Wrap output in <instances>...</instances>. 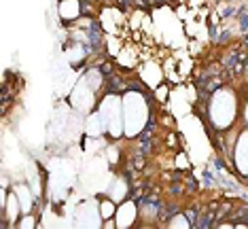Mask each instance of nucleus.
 <instances>
[{
    "mask_svg": "<svg viewBox=\"0 0 248 229\" xmlns=\"http://www.w3.org/2000/svg\"><path fill=\"white\" fill-rule=\"evenodd\" d=\"M123 123H125L127 136H134L144 127L146 121V102L140 93H127L125 102H123Z\"/></svg>",
    "mask_w": 248,
    "mask_h": 229,
    "instance_id": "1",
    "label": "nucleus"
},
{
    "mask_svg": "<svg viewBox=\"0 0 248 229\" xmlns=\"http://www.w3.org/2000/svg\"><path fill=\"white\" fill-rule=\"evenodd\" d=\"M235 117V98L231 92H218L212 102V121L218 127H227Z\"/></svg>",
    "mask_w": 248,
    "mask_h": 229,
    "instance_id": "2",
    "label": "nucleus"
},
{
    "mask_svg": "<svg viewBox=\"0 0 248 229\" xmlns=\"http://www.w3.org/2000/svg\"><path fill=\"white\" fill-rule=\"evenodd\" d=\"M100 115L104 117V121H106V125H108V130L112 136H119L121 134V123H123V119H121V102H119V98H106L102 106H100Z\"/></svg>",
    "mask_w": 248,
    "mask_h": 229,
    "instance_id": "3",
    "label": "nucleus"
},
{
    "mask_svg": "<svg viewBox=\"0 0 248 229\" xmlns=\"http://www.w3.org/2000/svg\"><path fill=\"white\" fill-rule=\"evenodd\" d=\"M72 100H75V106L78 110H89L93 104V89L87 87V81H81L78 87L72 93Z\"/></svg>",
    "mask_w": 248,
    "mask_h": 229,
    "instance_id": "4",
    "label": "nucleus"
},
{
    "mask_svg": "<svg viewBox=\"0 0 248 229\" xmlns=\"http://www.w3.org/2000/svg\"><path fill=\"white\" fill-rule=\"evenodd\" d=\"M235 164H238L242 174H248V132L240 138L238 151H235Z\"/></svg>",
    "mask_w": 248,
    "mask_h": 229,
    "instance_id": "5",
    "label": "nucleus"
},
{
    "mask_svg": "<svg viewBox=\"0 0 248 229\" xmlns=\"http://www.w3.org/2000/svg\"><path fill=\"white\" fill-rule=\"evenodd\" d=\"M134 216H136V206L132 202L123 204L119 210H117V227H129L134 223Z\"/></svg>",
    "mask_w": 248,
    "mask_h": 229,
    "instance_id": "6",
    "label": "nucleus"
},
{
    "mask_svg": "<svg viewBox=\"0 0 248 229\" xmlns=\"http://www.w3.org/2000/svg\"><path fill=\"white\" fill-rule=\"evenodd\" d=\"M4 210H7L9 221H11V223H15V219L19 216V198H17V193H11V195H9Z\"/></svg>",
    "mask_w": 248,
    "mask_h": 229,
    "instance_id": "7",
    "label": "nucleus"
},
{
    "mask_svg": "<svg viewBox=\"0 0 248 229\" xmlns=\"http://www.w3.org/2000/svg\"><path fill=\"white\" fill-rule=\"evenodd\" d=\"M60 13L64 19H75L78 15V2L77 0H64L60 7Z\"/></svg>",
    "mask_w": 248,
    "mask_h": 229,
    "instance_id": "8",
    "label": "nucleus"
},
{
    "mask_svg": "<svg viewBox=\"0 0 248 229\" xmlns=\"http://www.w3.org/2000/svg\"><path fill=\"white\" fill-rule=\"evenodd\" d=\"M15 193H17V198L21 202V210L30 212V208H32V195H30V191H28L26 187H17V189H15Z\"/></svg>",
    "mask_w": 248,
    "mask_h": 229,
    "instance_id": "9",
    "label": "nucleus"
},
{
    "mask_svg": "<svg viewBox=\"0 0 248 229\" xmlns=\"http://www.w3.org/2000/svg\"><path fill=\"white\" fill-rule=\"evenodd\" d=\"M115 204L110 202V199H102V202H100V216H102V219H112V216H115Z\"/></svg>",
    "mask_w": 248,
    "mask_h": 229,
    "instance_id": "10",
    "label": "nucleus"
},
{
    "mask_svg": "<svg viewBox=\"0 0 248 229\" xmlns=\"http://www.w3.org/2000/svg\"><path fill=\"white\" fill-rule=\"evenodd\" d=\"M110 195L115 199H123V195H125V183L123 181H117L115 185L110 187Z\"/></svg>",
    "mask_w": 248,
    "mask_h": 229,
    "instance_id": "11",
    "label": "nucleus"
},
{
    "mask_svg": "<svg viewBox=\"0 0 248 229\" xmlns=\"http://www.w3.org/2000/svg\"><path fill=\"white\" fill-rule=\"evenodd\" d=\"M170 227H189V221L185 216H176V219H172Z\"/></svg>",
    "mask_w": 248,
    "mask_h": 229,
    "instance_id": "12",
    "label": "nucleus"
},
{
    "mask_svg": "<svg viewBox=\"0 0 248 229\" xmlns=\"http://www.w3.org/2000/svg\"><path fill=\"white\" fill-rule=\"evenodd\" d=\"M19 227H34V219H30V216H28V219H24L19 223Z\"/></svg>",
    "mask_w": 248,
    "mask_h": 229,
    "instance_id": "13",
    "label": "nucleus"
},
{
    "mask_svg": "<svg viewBox=\"0 0 248 229\" xmlns=\"http://www.w3.org/2000/svg\"><path fill=\"white\" fill-rule=\"evenodd\" d=\"M246 121H248V106H246Z\"/></svg>",
    "mask_w": 248,
    "mask_h": 229,
    "instance_id": "14",
    "label": "nucleus"
}]
</instances>
